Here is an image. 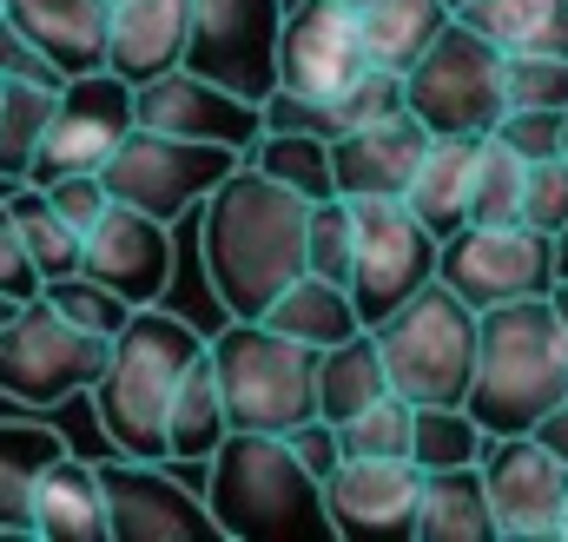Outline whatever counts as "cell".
Wrapping results in <instances>:
<instances>
[{
  "mask_svg": "<svg viewBox=\"0 0 568 542\" xmlns=\"http://www.w3.org/2000/svg\"><path fill=\"white\" fill-rule=\"evenodd\" d=\"M199 259L225 318H265L311 271V199L245 159L199 212Z\"/></svg>",
  "mask_w": 568,
  "mask_h": 542,
  "instance_id": "cell-1",
  "label": "cell"
},
{
  "mask_svg": "<svg viewBox=\"0 0 568 542\" xmlns=\"http://www.w3.org/2000/svg\"><path fill=\"white\" fill-rule=\"evenodd\" d=\"M212 351L205 331H192L179 311L140 304L133 324L113 338V358L100 371V384L87 391V404L100 416L106 443L120 456H145V463H172V398L185 384V371Z\"/></svg>",
  "mask_w": 568,
  "mask_h": 542,
  "instance_id": "cell-2",
  "label": "cell"
},
{
  "mask_svg": "<svg viewBox=\"0 0 568 542\" xmlns=\"http://www.w3.org/2000/svg\"><path fill=\"white\" fill-rule=\"evenodd\" d=\"M562 404H568V318L556 304V291L483 311V351H476V384H469V410L483 416V430L489 436L536 430Z\"/></svg>",
  "mask_w": 568,
  "mask_h": 542,
  "instance_id": "cell-3",
  "label": "cell"
},
{
  "mask_svg": "<svg viewBox=\"0 0 568 542\" xmlns=\"http://www.w3.org/2000/svg\"><path fill=\"white\" fill-rule=\"evenodd\" d=\"M205 503L219 530L239 542H284V536H337L324 476L272 430H232L219 456L205 463Z\"/></svg>",
  "mask_w": 568,
  "mask_h": 542,
  "instance_id": "cell-4",
  "label": "cell"
},
{
  "mask_svg": "<svg viewBox=\"0 0 568 542\" xmlns=\"http://www.w3.org/2000/svg\"><path fill=\"white\" fill-rule=\"evenodd\" d=\"M212 364H219V391H225V410H232V430L291 436L297 423L324 416L317 410L324 351L304 344V338H284L265 318H225V331L212 338Z\"/></svg>",
  "mask_w": 568,
  "mask_h": 542,
  "instance_id": "cell-5",
  "label": "cell"
},
{
  "mask_svg": "<svg viewBox=\"0 0 568 542\" xmlns=\"http://www.w3.org/2000/svg\"><path fill=\"white\" fill-rule=\"evenodd\" d=\"M390 364V384L410 404H469L476 384V351H483V311L429 278L410 304H397L384 324H371Z\"/></svg>",
  "mask_w": 568,
  "mask_h": 542,
  "instance_id": "cell-6",
  "label": "cell"
},
{
  "mask_svg": "<svg viewBox=\"0 0 568 542\" xmlns=\"http://www.w3.org/2000/svg\"><path fill=\"white\" fill-rule=\"evenodd\" d=\"M106 358H113V338L73 324L40 291L0 324V398H13L20 410H53L67 398H87Z\"/></svg>",
  "mask_w": 568,
  "mask_h": 542,
  "instance_id": "cell-7",
  "label": "cell"
},
{
  "mask_svg": "<svg viewBox=\"0 0 568 542\" xmlns=\"http://www.w3.org/2000/svg\"><path fill=\"white\" fill-rule=\"evenodd\" d=\"M404 80H410V113L436 139L496 133V120L509 113V53L489 33H476L469 20H449Z\"/></svg>",
  "mask_w": 568,
  "mask_h": 542,
  "instance_id": "cell-8",
  "label": "cell"
},
{
  "mask_svg": "<svg viewBox=\"0 0 568 542\" xmlns=\"http://www.w3.org/2000/svg\"><path fill=\"white\" fill-rule=\"evenodd\" d=\"M245 165V152L232 145H205V139H179V133H159V127H133L120 139V152L106 159V192L120 205H140L152 219L179 225L192 212H205V199Z\"/></svg>",
  "mask_w": 568,
  "mask_h": 542,
  "instance_id": "cell-9",
  "label": "cell"
},
{
  "mask_svg": "<svg viewBox=\"0 0 568 542\" xmlns=\"http://www.w3.org/2000/svg\"><path fill=\"white\" fill-rule=\"evenodd\" d=\"M443 271V239L417 219L410 199H357V265L351 298L364 324H384L397 304H410Z\"/></svg>",
  "mask_w": 568,
  "mask_h": 542,
  "instance_id": "cell-10",
  "label": "cell"
},
{
  "mask_svg": "<svg viewBox=\"0 0 568 542\" xmlns=\"http://www.w3.org/2000/svg\"><path fill=\"white\" fill-rule=\"evenodd\" d=\"M140 127V87L113 67L100 73H80L60 87V107H53V127L33 152V185H60L73 172H106V159L120 152V139Z\"/></svg>",
  "mask_w": 568,
  "mask_h": 542,
  "instance_id": "cell-11",
  "label": "cell"
},
{
  "mask_svg": "<svg viewBox=\"0 0 568 542\" xmlns=\"http://www.w3.org/2000/svg\"><path fill=\"white\" fill-rule=\"evenodd\" d=\"M449 291H463L476 311L516 304V298H542L562 284L556 271V239L536 225H463L456 239H443V271Z\"/></svg>",
  "mask_w": 568,
  "mask_h": 542,
  "instance_id": "cell-12",
  "label": "cell"
},
{
  "mask_svg": "<svg viewBox=\"0 0 568 542\" xmlns=\"http://www.w3.org/2000/svg\"><path fill=\"white\" fill-rule=\"evenodd\" d=\"M284 0H192V47L185 67L205 80H225L245 100L278 93V40H284Z\"/></svg>",
  "mask_w": 568,
  "mask_h": 542,
  "instance_id": "cell-13",
  "label": "cell"
},
{
  "mask_svg": "<svg viewBox=\"0 0 568 542\" xmlns=\"http://www.w3.org/2000/svg\"><path fill=\"white\" fill-rule=\"evenodd\" d=\"M424 483H429V470L417 456H344L324 476V503H331L337 536L404 542V536H417Z\"/></svg>",
  "mask_w": 568,
  "mask_h": 542,
  "instance_id": "cell-14",
  "label": "cell"
},
{
  "mask_svg": "<svg viewBox=\"0 0 568 542\" xmlns=\"http://www.w3.org/2000/svg\"><path fill=\"white\" fill-rule=\"evenodd\" d=\"M377 60H371V40H364V13L344 7V0H297L284 13V40H278V87L297 93H317V100H337L351 80H364Z\"/></svg>",
  "mask_w": 568,
  "mask_h": 542,
  "instance_id": "cell-15",
  "label": "cell"
},
{
  "mask_svg": "<svg viewBox=\"0 0 568 542\" xmlns=\"http://www.w3.org/2000/svg\"><path fill=\"white\" fill-rule=\"evenodd\" d=\"M106 470V510H113V542H199L225 536L205 490H185L165 463L145 456H120L100 463Z\"/></svg>",
  "mask_w": 568,
  "mask_h": 542,
  "instance_id": "cell-16",
  "label": "cell"
},
{
  "mask_svg": "<svg viewBox=\"0 0 568 542\" xmlns=\"http://www.w3.org/2000/svg\"><path fill=\"white\" fill-rule=\"evenodd\" d=\"M483 483L496 503L503 536H562V503H568V463L536 436V430H509L489 436L483 450Z\"/></svg>",
  "mask_w": 568,
  "mask_h": 542,
  "instance_id": "cell-17",
  "label": "cell"
},
{
  "mask_svg": "<svg viewBox=\"0 0 568 542\" xmlns=\"http://www.w3.org/2000/svg\"><path fill=\"white\" fill-rule=\"evenodd\" d=\"M140 127L252 152L265 139V100H245L225 80H205L199 67H172V73H159V80L140 87Z\"/></svg>",
  "mask_w": 568,
  "mask_h": 542,
  "instance_id": "cell-18",
  "label": "cell"
},
{
  "mask_svg": "<svg viewBox=\"0 0 568 542\" xmlns=\"http://www.w3.org/2000/svg\"><path fill=\"white\" fill-rule=\"evenodd\" d=\"M429 133L424 120L404 107V113H384L371 127H351L344 139H331V165H337V192L344 199H404L410 179L424 172Z\"/></svg>",
  "mask_w": 568,
  "mask_h": 542,
  "instance_id": "cell-19",
  "label": "cell"
},
{
  "mask_svg": "<svg viewBox=\"0 0 568 542\" xmlns=\"http://www.w3.org/2000/svg\"><path fill=\"white\" fill-rule=\"evenodd\" d=\"M87 278L113 284L126 304H159L172 284V225L113 199V212L87 232Z\"/></svg>",
  "mask_w": 568,
  "mask_h": 542,
  "instance_id": "cell-20",
  "label": "cell"
},
{
  "mask_svg": "<svg viewBox=\"0 0 568 542\" xmlns=\"http://www.w3.org/2000/svg\"><path fill=\"white\" fill-rule=\"evenodd\" d=\"M0 7L67 80L113 67V0H0Z\"/></svg>",
  "mask_w": 568,
  "mask_h": 542,
  "instance_id": "cell-21",
  "label": "cell"
},
{
  "mask_svg": "<svg viewBox=\"0 0 568 542\" xmlns=\"http://www.w3.org/2000/svg\"><path fill=\"white\" fill-rule=\"evenodd\" d=\"M33 536L53 542H113V510H106V470L60 450L40 470L33 490Z\"/></svg>",
  "mask_w": 568,
  "mask_h": 542,
  "instance_id": "cell-22",
  "label": "cell"
},
{
  "mask_svg": "<svg viewBox=\"0 0 568 542\" xmlns=\"http://www.w3.org/2000/svg\"><path fill=\"white\" fill-rule=\"evenodd\" d=\"M192 47V0H113V73L133 87L185 67Z\"/></svg>",
  "mask_w": 568,
  "mask_h": 542,
  "instance_id": "cell-23",
  "label": "cell"
},
{
  "mask_svg": "<svg viewBox=\"0 0 568 542\" xmlns=\"http://www.w3.org/2000/svg\"><path fill=\"white\" fill-rule=\"evenodd\" d=\"M476 165H483V133H443L429 145L424 172L410 179V205L436 239H456L476 212Z\"/></svg>",
  "mask_w": 568,
  "mask_h": 542,
  "instance_id": "cell-24",
  "label": "cell"
},
{
  "mask_svg": "<svg viewBox=\"0 0 568 542\" xmlns=\"http://www.w3.org/2000/svg\"><path fill=\"white\" fill-rule=\"evenodd\" d=\"M496 503L483 483V463H456V470H429L424 483V516H417V542H496Z\"/></svg>",
  "mask_w": 568,
  "mask_h": 542,
  "instance_id": "cell-25",
  "label": "cell"
},
{
  "mask_svg": "<svg viewBox=\"0 0 568 542\" xmlns=\"http://www.w3.org/2000/svg\"><path fill=\"white\" fill-rule=\"evenodd\" d=\"M265 324H278L284 338H304V344H317V351H331V344H344V338L371 331V324H364V311H357V298H351V284L317 278V271H304V278L284 291L278 304L265 311Z\"/></svg>",
  "mask_w": 568,
  "mask_h": 542,
  "instance_id": "cell-26",
  "label": "cell"
},
{
  "mask_svg": "<svg viewBox=\"0 0 568 542\" xmlns=\"http://www.w3.org/2000/svg\"><path fill=\"white\" fill-rule=\"evenodd\" d=\"M60 450H67L60 430L0 416V536H27L33 530V490H40V470Z\"/></svg>",
  "mask_w": 568,
  "mask_h": 542,
  "instance_id": "cell-27",
  "label": "cell"
},
{
  "mask_svg": "<svg viewBox=\"0 0 568 542\" xmlns=\"http://www.w3.org/2000/svg\"><path fill=\"white\" fill-rule=\"evenodd\" d=\"M384 391H397V384H390V364H384L377 331H357V338H344V344L324 351V371H317V410H324L331 423H351L357 410H371Z\"/></svg>",
  "mask_w": 568,
  "mask_h": 542,
  "instance_id": "cell-28",
  "label": "cell"
},
{
  "mask_svg": "<svg viewBox=\"0 0 568 542\" xmlns=\"http://www.w3.org/2000/svg\"><path fill=\"white\" fill-rule=\"evenodd\" d=\"M172 463H212L219 443L232 436V410H225V391H219V364L212 351L185 371L179 398H172Z\"/></svg>",
  "mask_w": 568,
  "mask_h": 542,
  "instance_id": "cell-29",
  "label": "cell"
},
{
  "mask_svg": "<svg viewBox=\"0 0 568 542\" xmlns=\"http://www.w3.org/2000/svg\"><path fill=\"white\" fill-rule=\"evenodd\" d=\"M503 53H568V0H469L456 7Z\"/></svg>",
  "mask_w": 568,
  "mask_h": 542,
  "instance_id": "cell-30",
  "label": "cell"
},
{
  "mask_svg": "<svg viewBox=\"0 0 568 542\" xmlns=\"http://www.w3.org/2000/svg\"><path fill=\"white\" fill-rule=\"evenodd\" d=\"M456 20L449 0H371L364 7V40H371V60L377 67H397L410 73L429 53V40Z\"/></svg>",
  "mask_w": 568,
  "mask_h": 542,
  "instance_id": "cell-31",
  "label": "cell"
},
{
  "mask_svg": "<svg viewBox=\"0 0 568 542\" xmlns=\"http://www.w3.org/2000/svg\"><path fill=\"white\" fill-rule=\"evenodd\" d=\"M7 205H13L20 239H27V252H33V265H40V278H47V284H53V278L87 271V232H73V225L60 219V205L47 199V185L20 179V185L7 192Z\"/></svg>",
  "mask_w": 568,
  "mask_h": 542,
  "instance_id": "cell-32",
  "label": "cell"
},
{
  "mask_svg": "<svg viewBox=\"0 0 568 542\" xmlns=\"http://www.w3.org/2000/svg\"><path fill=\"white\" fill-rule=\"evenodd\" d=\"M53 107H60V87H40V80L0 87V179L7 185H20L33 172V152L53 127Z\"/></svg>",
  "mask_w": 568,
  "mask_h": 542,
  "instance_id": "cell-33",
  "label": "cell"
},
{
  "mask_svg": "<svg viewBox=\"0 0 568 542\" xmlns=\"http://www.w3.org/2000/svg\"><path fill=\"white\" fill-rule=\"evenodd\" d=\"M252 165H265L278 185L291 192H304L311 205L317 199H337V165H331V139L317 133H278V127H265V139L245 152Z\"/></svg>",
  "mask_w": 568,
  "mask_h": 542,
  "instance_id": "cell-34",
  "label": "cell"
},
{
  "mask_svg": "<svg viewBox=\"0 0 568 542\" xmlns=\"http://www.w3.org/2000/svg\"><path fill=\"white\" fill-rule=\"evenodd\" d=\"M489 430L469 404H417V463L424 470H456V463H483Z\"/></svg>",
  "mask_w": 568,
  "mask_h": 542,
  "instance_id": "cell-35",
  "label": "cell"
},
{
  "mask_svg": "<svg viewBox=\"0 0 568 542\" xmlns=\"http://www.w3.org/2000/svg\"><path fill=\"white\" fill-rule=\"evenodd\" d=\"M523 192H529V159L496 133H483V165H476V212L469 225H523Z\"/></svg>",
  "mask_w": 568,
  "mask_h": 542,
  "instance_id": "cell-36",
  "label": "cell"
},
{
  "mask_svg": "<svg viewBox=\"0 0 568 542\" xmlns=\"http://www.w3.org/2000/svg\"><path fill=\"white\" fill-rule=\"evenodd\" d=\"M344 456H417V404L404 391H384L371 410L337 423Z\"/></svg>",
  "mask_w": 568,
  "mask_h": 542,
  "instance_id": "cell-37",
  "label": "cell"
},
{
  "mask_svg": "<svg viewBox=\"0 0 568 542\" xmlns=\"http://www.w3.org/2000/svg\"><path fill=\"white\" fill-rule=\"evenodd\" d=\"M351 265H357V199L337 192L311 205V271L351 284Z\"/></svg>",
  "mask_w": 568,
  "mask_h": 542,
  "instance_id": "cell-38",
  "label": "cell"
},
{
  "mask_svg": "<svg viewBox=\"0 0 568 542\" xmlns=\"http://www.w3.org/2000/svg\"><path fill=\"white\" fill-rule=\"evenodd\" d=\"M47 298L73 318V324H87V331H100V338H120L126 324H133V311L140 304H126L113 284H100V278H87V271H73V278H53L47 284Z\"/></svg>",
  "mask_w": 568,
  "mask_h": 542,
  "instance_id": "cell-39",
  "label": "cell"
},
{
  "mask_svg": "<svg viewBox=\"0 0 568 542\" xmlns=\"http://www.w3.org/2000/svg\"><path fill=\"white\" fill-rule=\"evenodd\" d=\"M509 107L568 113V53H509Z\"/></svg>",
  "mask_w": 568,
  "mask_h": 542,
  "instance_id": "cell-40",
  "label": "cell"
},
{
  "mask_svg": "<svg viewBox=\"0 0 568 542\" xmlns=\"http://www.w3.org/2000/svg\"><path fill=\"white\" fill-rule=\"evenodd\" d=\"M496 139H503V145H516L529 165H536V159H562L568 113H556V107H509V113L496 120Z\"/></svg>",
  "mask_w": 568,
  "mask_h": 542,
  "instance_id": "cell-41",
  "label": "cell"
},
{
  "mask_svg": "<svg viewBox=\"0 0 568 542\" xmlns=\"http://www.w3.org/2000/svg\"><path fill=\"white\" fill-rule=\"evenodd\" d=\"M523 225H536V232H549V239L568 225V159H536V165H529Z\"/></svg>",
  "mask_w": 568,
  "mask_h": 542,
  "instance_id": "cell-42",
  "label": "cell"
},
{
  "mask_svg": "<svg viewBox=\"0 0 568 542\" xmlns=\"http://www.w3.org/2000/svg\"><path fill=\"white\" fill-rule=\"evenodd\" d=\"M0 291L7 298H40L47 291V278H40V265H33V252H27V239H20V219H13V205L0 199Z\"/></svg>",
  "mask_w": 568,
  "mask_h": 542,
  "instance_id": "cell-43",
  "label": "cell"
},
{
  "mask_svg": "<svg viewBox=\"0 0 568 542\" xmlns=\"http://www.w3.org/2000/svg\"><path fill=\"white\" fill-rule=\"evenodd\" d=\"M47 199L60 205V219H67L73 232H93V225L113 212V192H106V179H100V172H73V179L47 185Z\"/></svg>",
  "mask_w": 568,
  "mask_h": 542,
  "instance_id": "cell-44",
  "label": "cell"
},
{
  "mask_svg": "<svg viewBox=\"0 0 568 542\" xmlns=\"http://www.w3.org/2000/svg\"><path fill=\"white\" fill-rule=\"evenodd\" d=\"M0 80H40V87H67V73L20 33V20L0 7Z\"/></svg>",
  "mask_w": 568,
  "mask_h": 542,
  "instance_id": "cell-45",
  "label": "cell"
},
{
  "mask_svg": "<svg viewBox=\"0 0 568 542\" xmlns=\"http://www.w3.org/2000/svg\"><path fill=\"white\" fill-rule=\"evenodd\" d=\"M291 450L317 470V476H331L337 463H344V436H337V423L331 416H311V423H297L291 430Z\"/></svg>",
  "mask_w": 568,
  "mask_h": 542,
  "instance_id": "cell-46",
  "label": "cell"
},
{
  "mask_svg": "<svg viewBox=\"0 0 568 542\" xmlns=\"http://www.w3.org/2000/svg\"><path fill=\"white\" fill-rule=\"evenodd\" d=\"M536 436H542V443H549V450H556V456L568 463V404H562V410H549V416L536 423Z\"/></svg>",
  "mask_w": 568,
  "mask_h": 542,
  "instance_id": "cell-47",
  "label": "cell"
},
{
  "mask_svg": "<svg viewBox=\"0 0 568 542\" xmlns=\"http://www.w3.org/2000/svg\"><path fill=\"white\" fill-rule=\"evenodd\" d=\"M556 271H562V278H568V225H562V232H556Z\"/></svg>",
  "mask_w": 568,
  "mask_h": 542,
  "instance_id": "cell-48",
  "label": "cell"
},
{
  "mask_svg": "<svg viewBox=\"0 0 568 542\" xmlns=\"http://www.w3.org/2000/svg\"><path fill=\"white\" fill-rule=\"evenodd\" d=\"M13 311H20V298H7V291H0V324H7Z\"/></svg>",
  "mask_w": 568,
  "mask_h": 542,
  "instance_id": "cell-49",
  "label": "cell"
},
{
  "mask_svg": "<svg viewBox=\"0 0 568 542\" xmlns=\"http://www.w3.org/2000/svg\"><path fill=\"white\" fill-rule=\"evenodd\" d=\"M556 304H562V318H568V278H562V284H556Z\"/></svg>",
  "mask_w": 568,
  "mask_h": 542,
  "instance_id": "cell-50",
  "label": "cell"
},
{
  "mask_svg": "<svg viewBox=\"0 0 568 542\" xmlns=\"http://www.w3.org/2000/svg\"><path fill=\"white\" fill-rule=\"evenodd\" d=\"M344 7H357V13H364V7H371V0H344Z\"/></svg>",
  "mask_w": 568,
  "mask_h": 542,
  "instance_id": "cell-51",
  "label": "cell"
},
{
  "mask_svg": "<svg viewBox=\"0 0 568 542\" xmlns=\"http://www.w3.org/2000/svg\"><path fill=\"white\" fill-rule=\"evenodd\" d=\"M562 536H568V503H562Z\"/></svg>",
  "mask_w": 568,
  "mask_h": 542,
  "instance_id": "cell-52",
  "label": "cell"
},
{
  "mask_svg": "<svg viewBox=\"0 0 568 542\" xmlns=\"http://www.w3.org/2000/svg\"><path fill=\"white\" fill-rule=\"evenodd\" d=\"M449 7H469V0H449Z\"/></svg>",
  "mask_w": 568,
  "mask_h": 542,
  "instance_id": "cell-53",
  "label": "cell"
},
{
  "mask_svg": "<svg viewBox=\"0 0 568 542\" xmlns=\"http://www.w3.org/2000/svg\"><path fill=\"white\" fill-rule=\"evenodd\" d=\"M562 159H568V139H562Z\"/></svg>",
  "mask_w": 568,
  "mask_h": 542,
  "instance_id": "cell-54",
  "label": "cell"
},
{
  "mask_svg": "<svg viewBox=\"0 0 568 542\" xmlns=\"http://www.w3.org/2000/svg\"><path fill=\"white\" fill-rule=\"evenodd\" d=\"M0 87H7V80H0ZM0 185H7V179H0Z\"/></svg>",
  "mask_w": 568,
  "mask_h": 542,
  "instance_id": "cell-55",
  "label": "cell"
}]
</instances>
